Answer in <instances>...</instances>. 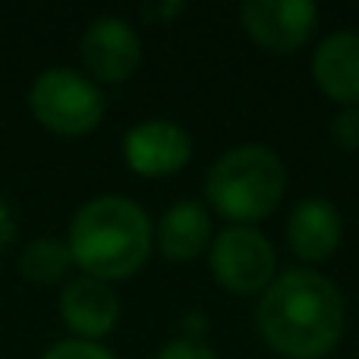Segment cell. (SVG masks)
I'll return each mask as SVG.
<instances>
[{"instance_id":"obj_1","label":"cell","mask_w":359,"mask_h":359,"mask_svg":"<svg viewBox=\"0 0 359 359\" xmlns=\"http://www.w3.org/2000/svg\"><path fill=\"white\" fill-rule=\"evenodd\" d=\"M262 341L287 359H325L344 334V297L312 268H290L255 306Z\"/></svg>"},{"instance_id":"obj_2","label":"cell","mask_w":359,"mask_h":359,"mask_svg":"<svg viewBox=\"0 0 359 359\" xmlns=\"http://www.w3.org/2000/svg\"><path fill=\"white\" fill-rule=\"evenodd\" d=\"M73 265L98 280L133 278L149 262L155 246V227L149 215L126 196L88 198L73 215L67 230Z\"/></svg>"},{"instance_id":"obj_3","label":"cell","mask_w":359,"mask_h":359,"mask_svg":"<svg viewBox=\"0 0 359 359\" xmlns=\"http://www.w3.org/2000/svg\"><path fill=\"white\" fill-rule=\"evenodd\" d=\"M287 189L284 161L268 145H236L205 174V202L233 224H252L280 205Z\"/></svg>"},{"instance_id":"obj_4","label":"cell","mask_w":359,"mask_h":359,"mask_svg":"<svg viewBox=\"0 0 359 359\" xmlns=\"http://www.w3.org/2000/svg\"><path fill=\"white\" fill-rule=\"evenodd\" d=\"M29 111L57 136H88L104 117V95L88 76L69 67H50L32 82Z\"/></svg>"},{"instance_id":"obj_5","label":"cell","mask_w":359,"mask_h":359,"mask_svg":"<svg viewBox=\"0 0 359 359\" xmlns=\"http://www.w3.org/2000/svg\"><path fill=\"white\" fill-rule=\"evenodd\" d=\"M208 265L224 290L249 297V293L268 290L278 271V255L268 236H262L252 227L233 224L211 240Z\"/></svg>"},{"instance_id":"obj_6","label":"cell","mask_w":359,"mask_h":359,"mask_svg":"<svg viewBox=\"0 0 359 359\" xmlns=\"http://www.w3.org/2000/svg\"><path fill=\"white\" fill-rule=\"evenodd\" d=\"M243 29L271 54H293L312 38L318 6L309 0H246L240 6Z\"/></svg>"},{"instance_id":"obj_7","label":"cell","mask_w":359,"mask_h":359,"mask_svg":"<svg viewBox=\"0 0 359 359\" xmlns=\"http://www.w3.org/2000/svg\"><path fill=\"white\" fill-rule=\"evenodd\" d=\"M82 63L92 82H126L142 63L139 32L123 16H98L88 22L79 41Z\"/></svg>"},{"instance_id":"obj_8","label":"cell","mask_w":359,"mask_h":359,"mask_svg":"<svg viewBox=\"0 0 359 359\" xmlns=\"http://www.w3.org/2000/svg\"><path fill=\"white\" fill-rule=\"evenodd\" d=\"M192 139L174 120H142L123 136V161L139 177H168L186 168Z\"/></svg>"},{"instance_id":"obj_9","label":"cell","mask_w":359,"mask_h":359,"mask_svg":"<svg viewBox=\"0 0 359 359\" xmlns=\"http://www.w3.org/2000/svg\"><path fill=\"white\" fill-rule=\"evenodd\" d=\"M60 318L69 331L76 334V341H92L98 344L101 337H107L117 328L120 318V299L114 293V287L107 280L79 278L67 280L60 293Z\"/></svg>"},{"instance_id":"obj_10","label":"cell","mask_w":359,"mask_h":359,"mask_svg":"<svg viewBox=\"0 0 359 359\" xmlns=\"http://www.w3.org/2000/svg\"><path fill=\"white\" fill-rule=\"evenodd\" d=\"M341 215L322 196L299 198L287 217V243H290L293 255L309 262V265L331 259V252L341 246Z\"/></svg>"},{"instance_id":"obj_11","label":"cell","mask_w":359,"mask_h":359,"mask_svg":"<svg viewBox=\"0 0 359 359\" xmlns=\"http://www.w3.org/2000/svg\"><path fill=\"white\" fill-rule=\"evenodd\" d=\"M312 76L331 101L359 107V32H334L318 44Z\"/></svg>"},{"instance_id":"obj_12","label":"cell","mask_w":359,"mask_h":359,"mask_svg":"<svg viewBox=\"0 0 359 359\" xmlns=\"http://www.w3.org/2000/svg\"><path fill=\"white\" fill-rule=\"evenodd\" d=\"M158 249L170 262H192L211 246V215L196 198H180L164 211L155 230Z\"/></svg>"},{"instance_id":"obj_13","label":"cell","mask_w":359,"mask_h":359,"mask_svg":"<svg viewBox=\"0 0 359 359\" xmlns=\"http://www.w3.org/2000/svg\"><path fill=\"white\" fill-rule=\"evenodd\" d=\"M16 268L32 284H57V280H63L67 271L73 268V255H69L67 240L38 236V240L22 246V252H19V259H16Z\"/></svg>"},{"instance_id":"obj_14","label":"cell","mask_w":359,"mask_h":359,"mask_svg":"<svg viewBox=\"0 0 359 359\" xmlns=\"http://www.w3.org/2000/svg\"><path fill=\"white\" fill-rule=\"evenodd\" d=\"M41 359H117V356H114L107 347H101V344L76 341V337H69V341L54 344V347H50Z\"/></svg>"},{"instance_id":"obj_15","label":"cell","mask_w":359,"mask_h":359,"mask_svg":"<svg viewBox=\"0 0 359 359\" xmlns=\"http://www.w3.org/2000/svg\"><path fill=\"white\" fill-rule=\"evenodd\" d=\"M331 142L344 151L359 149V107H344V111L331 120Z\"/></svg>"},{"instance_id":"obj_16","label":"cell","mask_w":359,"mask_h":359,"mask_svg":"<svg viewBox=\"0 0 359 359\" xmlns=\"http://www.w3.org/2000/svg\"><path fill=\"white\" fill-rule=\"evenodd\" d=\"M155 359H217V353L198 337H180V341L164 344Z\"/></svg>"},{"instance_id":"obj_17","label":"cell","mask_w":359,"mask_h":359,"mask_svg":"<svg viewBox=\"0 0 359 359\" xmlns=\"http://www.w3.org/2000/svg\"><path fill=\"white\" fill-rule=\"evenodd\" d=\"M177 13H183V4H161V6H145L142 10V16L145 19H170V16H177Z\"/></svg>"}]
</instances>
